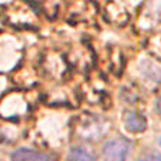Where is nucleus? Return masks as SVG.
<instances>
[{"mask_svg":"<svg viewBox=\"0 0 161 161\" xmlns=\"http://www.w3.org/2000/svg\"><path fill=\"white\" fill-rule=\"evenodd\" d=\"M130 153V142L125 138H112L102 148L105 161H125Z\"/></svg>","mask_w":161,"mask_h":161,"instance_id":"f257e3e1","label":"nucleus"},{"mask_svg":"<svg viewBox=\"0 0 161 161\" xmlns=\"http://www.w3.org/2000/svg\"><path fill=\"white\" fill-rule=\"evenodd\" d=\"M122 121L125 124V128L130 132H132V134H138V132H142V131L147 130V119H145V117H142V115L135 112V111H127L122 115Z\"/></svg>","mask_w":161,"mask_h":161,"instance_id":"f03ea898","label":"nucleus"},{"mask_svg":"<svg viewBox=\"0 0 161 161\" xmlns=\"http://www.w3.org/2000/svg\"><path fill=\"white\" fill-rule=\"evenodd\" d=\"M12 161H53V158L30 148H19L12 154Z\"/></svg>","mask_w":161,"mask_h":161,"instance_id":"7ed1b4c3","label":"nucleus"},{"mask_svg":"<svg viewBox=\"0 0 161 161\" xmlns=\"http://www.w3.org/2000/svg\"><path fill=\"white\" fill-rule=\"evenodd\" d=\"M66 161H98V157L91 148L78 145L69 150Z\"/></svg>","mask_w":161,"mask_h":161,"instance_id":"20e7f679","label":"nucleus"},{"mask_svg":"<svg viewBox=\"0 0 161 161\" xmlns=\"http://www.w3.org/2000/svg\"><path fill=\"white\" fill-rule=\"evenodd\" d=\"M160 154H148L145 157L140 158V161H160Z\"/></svg>","mask_w":161,"mask_h":161,"instance_id":"39448f33","label":"nucleus"}]
</instances>
